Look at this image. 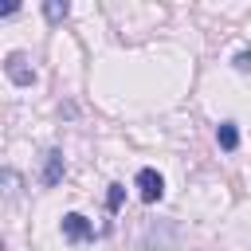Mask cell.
<instances>
[{
	"label": "cell",
	"mask_w": 251,
	"mask_h": 251,
	"mask_svg": "<svg viewBox=\"0 0 251 251\" xmlns=\"http://www.w3.org/2000/svg\"><path fill=\"white\" fill-rule=\"evenodd\" d=\"M133 184H137V196H141L145 204H157V200L165 196V176H161L157 169H141Z\"/></svg>",
	"instance_id": "1"
},
{
	"label": "cell",
	"mask_w": 251,
	"mask_h": 251,
	"mask_svg": "<svg viewBox=\"0 0 251 251\" xmlns=\"http://www.w3.org/2000/svg\"><path fill=\"white\" fill-rule=\"evenodd\" d=\"M216 141H220V149H239V126L235 122H220V129H216Z\"/></svg>",
	"instance_id": "5"
},
{
	"label": "cell",
	"mask_w": 251,
	"mask_h": 251,
	"mask_svg": "<svg viewBox=\"0 0 251 251\" xmlns=\"http://www.w3.org/2000/svg\"><path fill=\"white\" fill-rule=\"evenodd\" d=\"M59 180H63V149H51L47 161H43V184L55 188Z\"/></svg>",
	"instance_id": "4"
},
{
	"label": "cell",
	"mask_w": 251,
	"mask_h": 251,
	"mask_svg": "<svg viewBox=\"0 0 251 251\" xmlns=\"http://www.w3.org/2000/svg\"><path fill=\"white\" fill-rule=\"evenodd\" d=\"M59 227H63V239H71V243H86V239H94V224H90L82 212H67Z\"/></svg>",
	"instance_id": "2"
},
{
	"label": "cell",
	"mask_w": 251,
	"mask_h": 251,
	"mask_svg": "<svg viewBox=\"0 0 251 251\" xmlns=\"http://www.w3.org/2000/svg\"><path fill=\"white\" fill-rule=\"evenodd\" d=\"M67 12H71V4H59V0H47V4H43V16H47L51 24L67 20Z\"/></svg>",
	"instance_id": "6"
},
{
	"label": "cell",
	"mask_w": 251,
	"mask_h": 251,
	"mask_svg": "<svg viewBox=\"0 0 251 251\" xmlns=\"http://www.w3.org/2000/svg\"><path fill=\"white\" fill-rule=\"evenodd\" d=\"M4 71H8V78H12L16 86H31V82H35V71L27 67V59H24L20 51H12V55L4 59Z\"/></svg>",
	"instance_id": "3"
},
{
	"label": "cell",
	"mask_w": 251,
	"mask_h": 251,
	"mask_svg": "<svg viewBox=\"0 0 251 251\" xmlns=\"http://www.w3.org/2000/svg\"><path fill=\"white\" fill-rule=\"evenodd\" d=\"M122 200H126V188H122V184H110V192H106V208H110V212H118V208H122Z\"/></svg>",
	"instance_id": "7"
},
{
	"label": "cell",
	"mask_w": 251,
	"mask_h": 251,
	"mask_svg": "<svg viewBox=\"0 0 251 251\" xmlns=\"http://www.w3.org/2000/svg\"><path fill=\"white\" fill-rule=\"evenodd\" d=\"M231 63H235V71H251V51H239Z\"/></svg>",
	"instance_id": "8"
}]
</instances>
